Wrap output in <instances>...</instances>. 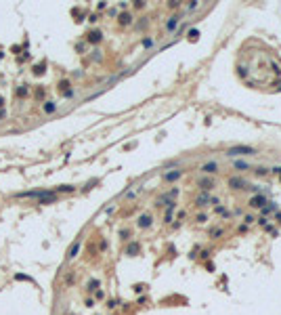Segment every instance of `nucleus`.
Returning <instances> with one entry per match:
<instances>
[{"label":"nucleus","instance_id":"obj_1","mask_svg":"<svg viewBox=\"0 0 281 315\" xmlns=\"http://www.w3.org/2000/svg\"><path fill=\"white\" fill-rule=\"evenodd\" d=\"M227 154H229V155H252V154H256V149H254V147L239 145V147H231Z\"/></svg>","mask_w":281,"mask_h":315},{"label":"nucleus","instance_id":"obj_2","mask_svg":"<svg viewBox=\"0 0 281 315\" xmlns=\"http://www.w3.org/2000/svg\"><path fill=\"white\" fill-rule=\"evenodd\" d=\"M78 252H80V239L71 244V248L67 250V259H69V260H71V259H76V256H78Z\"/></svg>","mask_w":281,"mask_h":315},{"label":"nucleus","instance_id":"obj_3","mask_svg":"<svg viewBox=\"0 0 281 315\" xmlns=\"http://www.w3.org/2000/svg\"><path fill=\"white\" fill-rule=\"evenodd\" d=\"M151 221H153V218H151V214H143V217L139 218V223H136V225H139L140 229H147L149 225H151Z\"/></svg>","mask_w":281,"mask_h":315},{"label":"nucleus","instance_id":"obj_4","mask_svg":"<svg viewBox=\"0 0 281 315\" xmlns=\"http://www.w3.org/2000/svg\"><path fill=\"white\" fill-rule=\"evenodd\" d=\"M264 204H267V200H264L262 196H258V197H252V202H250V206H252V208H262Z\"/></svg>","mask_w":281,"mask_h":315},{"label":"nucleus","instance_id":"obj_5","mask_svg":"<svg viewBox=\"0 0 281 315\" xmlns=\"http://www.w3.org/2000/svg\"><path fill=\"white\" fill-rule=\"evenodd\" d=\"M101 38H103V34H101L99 29H95V32H90V34H88V42H92V44L101 42Z\"/></svg>","mask_w":281,"mask_h":315},{"label":"nucleus","instance_id":"obj_6","mask_svg":"<svg viewBox=\"0 0 281 315\" xmlns=\"http://www.w3.org/2000/svg\"><path fill=\"white\" fill-rule=\"evenodd\" d=\"M216 168H218L216 162H208V164L202 166V170H204V172H216Z\"/></svg>","mask_w":281,"mask_h":315},{"label":"nucleus","instance_id":"obj_7","mask_svg":"<svg viewBox=\"0 0 281 315\" xmlns=\"http://www.w3.org/2000/svg\"><path fill=\"white\" fill-rule=\"evenodd\" d=\"M53 112H57V103L55 101H46L44 103V113H53Z\"/></svg>","mask_w":281,"mask_h":315},{"label":"nucleus","instance_id":"obj_8","mask_svg":"<svg viewBox=\"0 0 281 315\" xmlns=\"http://www.w3.org/2000/svg\"><path fill=\"white\" fill-rule=\"evenodd\" d=\"M176 25H178V17H170V21L166 23V29L172 32V29H176Z\"/></svg>","mask_w":281,"mask_h":315},{"label":"nucleus","instance_id":"obj_9","mask_svg":"<svg viewBox=\"0 0 281 315\" xmlns=\"http://www.w3.org/2000/svg\"><path fill=\"white\" fill-rule=\"evenodd\" d=\"M130 21H132V17H130L128 13H122V15H120V23H122V25H130Z\"/></svg>","mask_w":281,"mask_h":315},{"label":"nucleus","instance_id":"obj_10","mask_svg":"<svg viewBox=\"0 0 281 315\" xmlns=\"http://www.w3.org/2000/svg\"><path fill=\"white\" fill-rule=\"evenodd\" d=\"M208 202H210V196H208V193H202V196L197 197V204H199V206H208Z\"/></svg>","mask_w":281,"mask_h":315},{"label":"nucleus","instance_id":"obj_11","mask_svg":"<svg viewBox=\"0 0 281 315\" xmlns=\"http://www.w3.org/2000/svg\"><path fill=\"white\" fill-rule=\"evenodd\" d=\"M199 187H202V189H212V187H214V181H210V179H208V181L202 179V181H199Z\"/></svg>","mask_w":281,"mask_h":315},{"label":"nucleus","instance_id":"obj_12","mask_svg":"<svg viewBox=\"0 0 281 315\" xmlns=\"http://www.w3.org/2000/svg\"><path fill=\"white\" fill-rule=\"evenodd\" d=\"M15 97H28V86H19L15 91Z\"/></svg>","mask_w":281,"mask_h":315},{"label":"nucleus","instance_id":"obj_13","mask_svg":"<svg viewBox=\"0 0 281 315\" xmlns=\"http://www.w3.org/2000/svg\"><path fill=\"white\" fill-rule=\"evenodd\" d=\"M136 252H139V244H130V246L126 248V254H130V256H134Z\"/></svg>","mask_w":281,"mask_h":315},{"label":"nucleus","instance_id":"obj_14","mask_svg":"<svg viewBox=\"0 0 281 315\" xmlns=\"http://www.w3.org/2000/svg\"><path fill=\"white\" fill-rule=\"evenodd\" d=\"M57 191H61V193H71V191H74V187H71V185H59V187H57Z\"/></svg>","mask_w":281,"mask_h":315},{"label":"nucleus","instance_id":"obj_15","mask_svg":"<svg viewBox=\"0 0 281 315\" xmlns=\"http://www.w3.org/2000/svg\"><path fill=\"white\" fill-rule=\"evenodd\" d=\"M32 71H34L36 76H42V74H44V63H40V65H36V67H34Z\"/></svg>","mask_w":281,"mask_h":315},{"label":"nucleus","instance_id":"obj_16","mask_svg":"<svg viewBox=\"0 0 281 315\" xmlns=\"http://www.w3.org/2000/svg\"><path fill=\"white\" fill-rule=\"evenodd\" d=\"M178 176H181V172L174 170V172H168V175H166V181H174V179H178Z\"/></svg>","mask_w":281,"mask_h":315},{"label":"nucleus","instance_id":"obj_17","mask_svg":"<svg viewBox=\"0 0 281 315\" xmlns=\"http://www.w3.org/2000/svg\"><path fill=\"white\" fill-rule=\"evenodd\" d=\"M15 280H21V281H34V280H29L28 275H21V273H19V275H15Z\"/></svg>","mask_w":281,"mask_h":315},{"label":"nucleus","instance_id":"obj_18","mask_svg":"<svg viewBox=\"0 0 281 315\" xmlns=\"http://www.w3.org/2000/svg\"><path fill=\"white\" fill-rule=\"evenodd\" d=\"M235 168H248V164H246V162H241V160H237V162H235Z\"/></svg>","mask_w":281,"mask_h":315},{"label":"nucleus","instance_id":"obj_19","mask_svg":"<svg viewBox=\"0 0 281 315\" xmlns=\"http://www.w3.org/2000/svg\"><path fill=\"white\" fill-rule=\"evenodd\" d=\"M97 286H99V281H97V280H92L90 284H88V290H95V288H97Z\"/></svg>","mask_w":281,"mask_h":315},{"label":"nucleus","instance_id":"obj_20","mask_svg":"<svg viewBox=\"0 0 281 315\" xmlns=\"http://www.w3.org/2000/svg\"><path fill=\"white\" fill-rule=\"evenodd\" d=\"M143 44H145V46H151V44H153V40H151V38H145V40H143Z\"/></svg>","mask_w":281,"mask_h":315},{"label":"nucleus","instance_id":"obj_21","mask_svg":"<svg viewBox=\"0 0 281 315\" xmlns=\"http://www.w3.org/2000/svg\"><path fill=\"white\" fill-rule=\"evenodd\" d=\"M2 105H4V99H2V97H0V107H2Z\"/></svg>","mask_w":281,"mask_h":315},{"label":"nucleus","instance_id":"obj_22","mask_svg":"<svg viewBox=\"0 0 281 315\" xmlns=\"http://www.w3.org/2000/svg\"><path fill=\"white\" fill-rule=\"evenodd\" d=\"M0 118H4V112H2V109H0Z\"/></svg>","mask_w":281,"mask_h":315}]
</instances>
